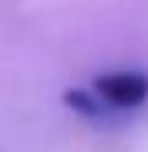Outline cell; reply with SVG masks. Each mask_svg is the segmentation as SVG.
<instances>
[{"mask_svg": "<svg viewBox=\"0 0 148 152\" xmlns=\"http://www.w3.org/2000/svg\"><path fill=\"white\" fill-rule=\"evenodd\" d=\"M94 95L108 108H138L148 102V75L142 71H111L94 81Z\"/></svg>", "mask_w": 148, "mask_h": 152, "instance_id": "6da1fadb", "label": "cell"}]
</instances>
